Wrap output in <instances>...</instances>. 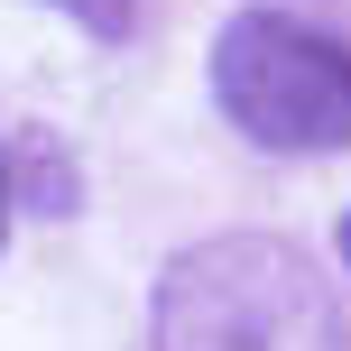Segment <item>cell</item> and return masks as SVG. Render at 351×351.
<instances>
[{
  "label": "cell",
  "mask_w": 351,
  "mask_h": 351,
  "mask_svg": "<svg viewBox=\"0 0 351 351\" xmlns=\"http://www.w3.org/2000/svg\"><path fill=\"white\" fill-rule=\"evenodd\" d=\"M158 351H351L333 287L278 231H222L167 259Z\"/></svg>",
  "instance_id": "obj_1"
},
{
  "label": "cell",
  "mask_w": 351,
  "mask_h": 351,
  "mask_svg": "<svg viewBox=\"0 0 351 351\" xmlns=\"http://www.w3.org/2000/svg\"><path fill=\"white\" fill-rule=\"evenodd\" d=\"M213 102L278 158L351 148V47L287 10H241L213 37Z\"/></svg>",
  "instance_id": "obj_2"
},
{
  "label": "cell",
  "mask_w": 351,
  "mask_h": 351,
  "mask_svg": "<svg viewBox=\"0 0 351 351\" xmlns=\"http://www.w3.org/2000/svg\"><path fill=\"white\" fill-rule=\"evenodd\" d=\"M47 10H65L74 28H93L102 47H121V37H130V0H47Z\"/></svg>",
  "instance_id": "obj_3"
},
{
  "label": "cell",
  "mask_w": 351,
  "mask_h": 351,
  "mask_svg": "<svg viewBox=\"0 0 351 351\" xmlns=\"http://www.w3.org/2000/svg\"><path fill=\"white\" fill-rule=\"evenodd\" d=\"M0 241H10V158H0Z\"/></svg>",
  "instance_id": "obj_4"
},
{
  "label": "cell",
  "mask_w": 351,
  "mask_h": 351,
  "mask_svg": "<svg viewBox=\"0 0 351 351\" xmlns=\"http://www.w3.org/2000/svg\"><path fill=\"white\" fill-rule=\"evenodd\" d=\"M342 259H351V222H342Z\"/></svg>",
  "instance_id": "obj_5"
}]
</instances>
